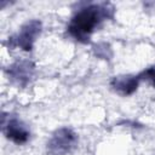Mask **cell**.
Segmentation results:
<instances>
[{
    "mask_svg": "<svg viewBox=\"0 0 155 155\" xmlns=\"http://www.w3.org/2000/svg\"><path fill=\"white\" fill-rule=\"evenodd\" d=\"M115 7L110 2H93L80 7L70 18L67 33L74 40L87 44L102 23L114 17Z\"/></svg>",
    "mask_w": 155,
    "mask_h": 155,
    "instance_id": "1",
    "label": "cell"
},
{
    "mask_svg": "<svg viewBox=\"0 0 155 155\" xmlns=\"http://www.w3.org/2000/svg\"><path fill=\"white\" fill-rule=\"evenodd\" d=\"M78 140V134L73 130L61 127L52 133L46 144V151L48 155H67L76 148Z\"/></svg>",
    "mask_w": 155,
    "mask_h": 155,
    "instance_id": "2",
    "label": "cell"
},
{
    "mask_svg": "<svg viewBox=\"0 0 155 155\" xmlns=\"http://www.w3.org/2000/svg\"><path fill=\"white\" fill-rule=\"evenodd\" d=\"M41 29H42V24L39 19L28 21L21 27L19 31L15 36L10 38V47L17 46L25 52L31 51L35 41L41 34Z\"/></svg>",
    "mask_w": 155,
    "mask_h": 155,
    "instance_id": "3",
    "label": "cell"
},
{
    "mask_svg": "<svg viewBox=\"0 0 155 155\" xmlns=\"http://www.w3.org/2000/svg\"><path fill=\"white\" fill-rule=\"evenodd\" d=\"M2 131L5 137L17 145L27 143L30 138V131L27 125L16 117H11L6 122H2Z\"/></svg>",
    "mask_w": 155,
    "mask_h": 155,
    "instance_id": "4",
    "label": "cell"
},
{
    "mask_svg": "<svg viewBox=\"0 0 155 155\" xmlns=\"http://www.w3.org/2000/svg\"><path fill=\"white\" fill-rule=\"evenodd\" d=\"M139 82H140V80H139L138 75H130V74L117 75L110 80V87L117 94L127 97V96L133 94L137 91Z\"/></svg>",
    "mask_w": 155,
    "mask_h": 155,
    "instance_id": "5",
    "label": "cell"
},
{
    "mask_svg": "<svg viewBox=\"0 0 155 155\" xmlns=\"http://www.w3.org/2000/svg\"><path fill=\"white\" fill-rule=\"evenodd\" d=\"M8 78L17 85L29 82L34 73V64L30 61H19L8 67Z\"/></svg>",
    "mask_w": 155,
    "mask_h": 155,
    "instance_id": "6",
    "label": "cell"
},
{
    "mask_svg": "<svg viewBox=\"0 0 155 155\" xmlns=\"http://www.w3.org/2000/svg\"><path fill=\"white\" fill-rule=\"evenodd\" d=\"M138 78L140 81H145L148 82L151 87L155 88V64L145 68L144 70H142L138 74Z\"/></svg>",
    "mask_w": 155,
    "mask_h": 155,
    "instance_id": "7",
    "label": "cell"
}]
</instances>
